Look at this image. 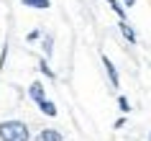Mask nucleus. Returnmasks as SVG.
Masks as SVG:
<instances>
[{
    "label": "nucleus",
    "instance_id": "1",
    "mask_svg": "<svg viewBox=\"0 0 151 141\" xmlns=\"http://www.w3.org/2000/svg\"><path fill=\"white\" fill-rule=\"evenodd\" d=\"M31 131L23 121H3L0 123V141H28Z\"/></svg>",
    "mask_w": 151,
    "mask_h": 141
},
{
    "label": "nucleus",
    "instance_id": "2",
    "mask_svg": "<svg viewBox=\"0 0 151 141\" xmlns=\"http://www.w3.org/2000/svg\"><path fill=\"white\" fill-rule=\"evenodd\" d=\"M103 64H105V72H108V77H110V85L118 90V87H120V77H118V69H115V64L108 59V54H103Z\"/></svg>",
    "mask_w": 151,
    "mask_h": 141
},
{
    "label": "nucleus",
    "instance_id": "3",
    "mask_svg": "<svg viewBox=\"0 0 151 141\" xmlns=\"http://www.w3.org/2000/svg\"><path fill=\"white\" fill-rule=\"evenodd\" d=\"M36 141H64V136H62V131H56V128H44V131H39Z\"/></svg>",
    "mask_w": 151,
    "mask_h": 141
},
{
    "label": "nucleus",
    "instance_id": "4",
    "mask_svg": "<svg viewBox=\"0 0 151 141\" xmlns=\"http://www.w3.org/2000/svg\"><path fill=\"white\" fill-rule=\"evenodd\" d=\"M28 98H31L33 103L44 100V98H46V95H44V85H41V82H31V87H28Z\"/></svg>",
    "mask_w": 151,
    "mask_h": 141
},
{
    "label": "nucleus",
    "instance_id": "5",
    "mask_svg": "<svg viewBox=\"0 0 151 141\" xmlns=\"http://www.w3.org/2000/svg\"><path fill=\"white\" fill-rule=\"evenodd\" d=\"M36 105H39V110L44 113V116H49V118H56V105H54L51 100H46V98H44V100H39Z\"/></svg>",
    "mask_w": 151,
    "mask_h": 141
},
{
    "label": "nucleus",
    "instance_id": "6",
    "mask_svg": "<svg viewBox=\"0 0 151 141\" xmlns=\"http://www.w3.org/2000/svg\"><path fill=\"white\" fill-rule=\"evenodd\" d=\"M23 5H28V8H36V10H49L51 8V0H21Z\"/></svg>",
    "mask_w": 151,
    "mask_h": 141
},
{
    "label": "nucleus",
    "instance_id": "7",
    "mask_svg": "<svg viewBox=\"0 0 151 141\" xmlns=\"http://www.w3.org/2000/svg\"><path fill=\"white\" fill-rule=\"evenodd\" d=\"M118 28H120V33H123V36L128 39V44H136V31L126 23V21H120V26H118Z\"/></svg>",
    "mask_w": 151,
    "mask_h": 141
},
{
    "label": "nucleus",
    "instance_id": "8",
    "mask_svg": "<svg viewBox=\"0 0 151 141\" xmlns=\"http://www.w3.org/2000/svg\"><path fill=\"white\" fill-rule=\"evenodd\" d=\"M108 5H110L115 13H118L120 21H126V10H123V5H120V0H108Z\"/></svg>",
    "mask_w": 151,
    "mask_h": 141
},
{
    "label": "nucleus",
    "instance_id": "9",
    "mask_svg": "<svg viewBox=\"0 0 151 141\" xmlns=\"http://www.w3.org/2000/svg\"><path fill=\"white\" fill-rule=\"evenodd\" d=\"M39 67H41V72H44V74H46V77H51V80L56 77L54 72H51V67H49V64H46V59H41V62H39Z\"/></svg>",
    "mask_w": 151,
    "mask_h": 141
},
{
    "label": "nucleus",
    "instance_id": "10",
    "mask_svg": "<svg viewBox=\"0 0 151 141\" xmlns=\"http://www.w3.org/2000/svg\"><path fill=\"white\" fill-rule=\"evenodd\" d=\"M118 108L123 110V113H131V103H128L123 95H118Z\"/></svg>",
    "mask_w": 151,
    "mask_h": 141
},
{
    "label": "nucleus",
    "instance_id": "11",
    "mask_svg": "<svg viewBox=\"0 0 151 141\" xmlns=\"http://www.w3.org/2000/svg\"><path fill=\"white\" fill-rule=\"evenodd\" d=\"M51 44H54V39L51 36H44V51H46V56L51 54Z\"/></svg>",
    "mask_w": 151,
    "mask_h": 141
},
{
    "label": "nucleus",
    "instance_id": "12",
    "mask_svg": "<svg viewBox=\"0 0 151 141\" xmlns=\"http://www.w3.org/2000/svg\"><path fill=\"white\" fill-rule=\"evenodd\" d=\"M5 56H8V44H3V51H0V69L5 67Z\"/></svg>",
    "mask_w": 151,
    "mask_h": 141
},
{
    "label": "nucleus",
    "instance_id": "13",
    "mask_svg": "<svg viewBox=\"0 0 151 141\" xmlns=\"http://www.w3.org/2000/svg\"><path fill=\"white\" fill-rule=\"evenodd\" d=\"M26 39H28V41H39V39H41V31L36 28V31H31L28 36H26Z\"/></svg>",
    "mask_w": 151,
    "mask_h": 141
},
{
    "label": "nucleus",
    "instance_id": "14",
    "mask_svg": "<svg viewBox=\"0 0 151 141\" xmlns=\"http://www.w3.org/2000/svg\"><path fill=\"white\" fill-rule=\"evenodd\" d=\"M123 126H126V116H123V118H118V121H115V128H123Z\"/></svg>",
    "mask_w": 151,
    "mask_h": 141
},
{
    "label": "nucleus",
    "instance_id": "15",
    "mask_svg": "<svg viewBox=\"0 0 151 141\" xmlns=\"http://www.w3.org/2000/svg\"><path fill=\"white\" fill-rule=\"evenodd\" d=\"M123 3H126V8H133L136 5V0H123Z\"/></svg>",
    "mask_w": 151,
    "mask_h": 141
},
{
    "label": "nucleus",
    "instance_id": "16",
    "mask_svg": "<svg viewBox=\"0 0 151 141\" xmlns=\"http://www.w3.org/2000/svg\"><path fill=\"white\" fill-rule=\"evenodd\" d=\"M149 141H151V133H149Z\"/></svg>",
    "mask_w": 151,
    "mask_h": 141
}]
</instances>
